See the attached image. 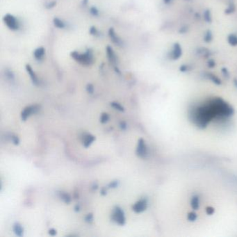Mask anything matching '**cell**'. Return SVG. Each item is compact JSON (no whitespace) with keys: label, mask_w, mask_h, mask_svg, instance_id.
Masks as SVG:
<instances>
[{"label":"cell","mask_w":237,"mask_h":237,"mask_svg":"<svg viewBox=\"0 0 237 237\" xmlns=\"http://www.w3.org/2000/svg\"><path fill=\"white\" fill-rule=\"evenodd\" d=\"M73 59L82 66H90L94 63L93 52L90 49H88L84 53H80L78 52H73L71 53Z\"/></svg>","instance_id":"obj_1"},{"label":"cell","mask_w":237,"mask_h":237,"mask_svg":"<svg viewBox=\"0 0 237 237\" xmlns=\"http://www.w3.org/2000/svg\"><path fill=\"white\" fill-rule=\"evenodd\" d=\"M111 220L120 226H124L126 224V217L124 210L119 206H115L111 213Z\"/></svg>","instance_id":"obj_2"},{"label":"cell","mask_w":237,"mask_h":237,"mask_svg":"<svg viewBox=\"0 0 237 237\" xmlns=\"http://www.w3.org/2000/svg\"><path fill=\"white\" fill-rule=\"evenodd\" d=\"M4 22L6 27L12 31H17L20 28V22L15 16L11 14H6L3 18Z\"/></svg>","instance_id":"obj_3"},{"label":"cell","mask_w":237,"mask_h":237,"mask_svg":"<svg viewBox=\"0 0 237 237\" xmlns=\"http://www.w3.org/2000/svg\"><path fill=\"white\" fill-rule=\"evenodd\" d=\"M41 106L38 105H30L25 107L21 112V119L22 121H26L30 116L36 114L40 111Z\"/></svg>","instance_id":"obj_4"},{"label":"cell","mask_w":237,"mask_h":237,"mask_svg":"<svg viewBox=\"0 0 237 237\" xmlns=\"http://www.w3.org/2000/svg\"><path fill=\"white\" fill-rule=\"evenodd\" d=\"M136 154L140 158H145L148 155V148L145 144V141L143 138H140L138 141L136 150Z\"/></svg>","instance_id":"obj_5"},{"label":"cell","mask_w":237,"mask_h":237,"mask_svg":"<svg viewBox=\"0 0 237 237\" xmlns=\"http://www.w3.org/2000/svg\"><path fill=\"white\" fill-rule=\"evenodd\" d=\"M148 202L146 198H142L137 201L132 206V210L136 213H141L145 211L148 208Z\"/></svg>","instance_id":"obj_6"},{"label":"cell","mask_w":237,"mask_h":237,"mask_svg":"<svg viewBox=\"0 0 237 237\" xmlns=\"http://www.w3.org/2000/svg\"><path fill=\"white\" fill-rule=\"evenodd\" d=\"M95 136L92 135L90 134H86L83 135L82 138V144L83 145V147L86 148H89L90 145L93 143L94 141H95Z\"/></svg>","instance_id":"obj_7"},{"label":"cell","mask_w":237,"mask_h":237,"mask_svg":"<svg viewBox=\"0 0 237 237\" xmlns=\"http://www.w3.org/2000/svg\"><path fill=\"white\" fill-rule=\"evenodd\" d=\"M26 70L34 84L38 85L39 83H40V81H39L38 76H37V75H36V73H35V72L33 70V69H32L31 67L29 65H27Z\"/></svg>","instance_id":"obj_8"},{"label":"cell","mask_w":237,"mask_h":237,"mask_svg":"<svg viewBox=\"0 0 237 237\" xmlns=\"http://www.w3.org/2000/svg\"><path fill=\"white\" fill-rule=\"evenodd\" d=\"M13 231L14 234H15L17 236L22 237L24 236V227H22V225L19 222H15L13 225Z\"/></svg>","instance_id":"obj_9"},{"label":"cell","mask_w":237,"mask_h":237,"mask_svg":"<svg viewBox=\"0 0 237 237\" xmlns=\"http://www.w3.org/2000/svg\"><path fill=\"white\" fill-rule=\"evenodd\" d=\"M57 194L59 198L61 199L65 204H68L71 203L72 197L70 196V195L68 193L63 192V191H59Z\"/></svg>","instance_id":"obj_10"},{"label":"cell","mask_w":237,"mask_h":237,"mask_svg":"<svg viewBox=\"0 0 237 237\" xmlns=\"http://www.w3.org/2000/svg\"><path fill=\"white\" fill-rule=\"evenodd\" d=\"M106 54H107L108 59L111 63H112V64H116V63H117V57H116V55L112 47H109V46L106 47Z\"/></svg>","instance_id":"obj_11"},{"label":"cell","mask_w":237,"mask_h":237,"mask_svg":"<svg viewBox=\"0 0 237 237\" xmlns=\"http://www.w3.org/2000/svg\"><path fill=\"white\" fill-rule=\"evenodd\" d=\"M45 54V50L43 47L37 48L34 52V58L38 61H41L43 59Z\"/></svg>","instance_id":"obj_12"},{"label":"cell","mask_w":237,"mask_h":237,"mask_svg":"<svg viewBox=\"0 0 237 237\" xmlns=\"http://www.w3.org/2000/svg\"><path fill=\"white\" fill-rule=\"evenodd\" d=\"M109 36H110V38L111 39V41H112L115 44H116V45H121V43H122L121 39H120L119 37L117 36V34H115V32L114 30H113V29H111H111H109Z\"/></svg>","instance_id":"obj_13"},{"label":"cell","mask_w":237,"mask_h":237,"mask_svg":"<svg viewBox=\"0 0 237 237\" xmlns=\"http://www.w3.org/2000/svg\"><path fill=\"white\" fill-rule=\"evenodd\" d=\"M190 205L194 210H197L200 207V198L197 196H195L191 198Z\"/></svg>","instance_id":"obj_14"},{"label":"cell","mask_w":237,"mask_h":237,"mask_svg":"<svg viewBox=\"0 0 237 237\" xmlns=\"http://www.w3.org/2000/svg\"><path fill=\"white\" fill-rule=\"evenodd\" d=\"M53 22H54V24L56 27L59 28V29H63V28L66 27L65 22L61 19H59V18H55Z\"/></svg>","instance_id":"obj_15"},{"label":"cell","mask_w":237,"mask_h":237,"mask_svg":"<svg viewBox=\"0 0 237 237\" xmlns=\"http://www.w3.org/2000/svg\"><path fill=\"white\" fill-rule=\"evenodd\" d=\"M110 105L111 107H113L115 110H117L118 111H120V112H124L125 111V108L124 106H122L120 103H118L117 102H112L110 103Z\"/></svg>","instance_id":"obj_16"},{"label":"cell","mask_w":237,"mask_h":237,"mask_svg":"<svg viewBox=\"0 0 237 237\" xmlns=\"http://www.w3.org/2000/svg\"><path fill=\"white\" fill-rule=\"evenodd\" d=\"M109 120H110V115L107 113H102L100 119H99V121H100L102 124H106V123H107L109 121Z\"/></svg>","instance_id":"obj_17"},{"label":"cell","mask_w":237,"mask_h":237,"mask_svg":"<svg viewBox=\"0 0 237 237\" xmlns=\"http://www.w3.org/2000/svg\"><path fill=\"white\" fill-rule=\"evenodd\" d=\"M120 185V182L118 180H113L112 182H111L110 183H108L107 185V187L108 189H116V188H118L119 187Z\"/></svg>","instance_id":"obj_18"},{"label":"cell","mask_w":237,"mask_h":237,"mask_svg":"<svg viewBox=\"0 0 237 237\" xmlns=\"http://www.w3.org/2000/svg\"><path fill=\"white\" fill-rule=\"evenodd\" d=\"M84 220L86 222H87V223H89V224L92 223V222H93V214L91 213H88L84 218Z\"/></svg>","instance_id":"obj_19"},{"label":"cell","mask_w":237,"mask_h":237,"mask_svg":"<svg viewBox=\"0 0 237 237\" xmlns=\"http://www.w3.org/2000/svg\"><path fill=\"white\" fill-rule=\"evenodd\" d=\"M11 141H12V143L14 144V145H18L20 144V138H19V137H18V136H16V135H11Z\"/></svg>","instance_id":"obj_20"},{"label":"cell","mask_w":237,"mask_h":237,"mask_svg":"<svg viewBox=\"0 0 237 237\" xmlns=\"http://www.w3.org/2000/svg\"><path fill=\"white\" fill-rule=\"evenodd\" d=\"M197 216L196 213H194V212L189 213V214H188V216H187L188 220H189V221H191V222L195 221V220L197 219Z\"/></svg>","instance_id":"obj_21"},{"label":"cell","mask_w":237,"mask_h":237,"mask_svg":"<svg viewBox=\"0 0 237 237\" xmlns=\"http://www.w3.org/2000/svg\"><path fill=\"white\" fill-rule=\"evenodd\" d=\"M86 89L88 93L89 94H93L94 93V86L92 84H90V83H88L86 86Z\"/></svg>","instance_id":"obj_22"},{"label":"cell","mask_w":237,"mask_h":237,"mask_svg":"<svg viewBox=\"0 0 237 237\" xmlns=\"http://www.w3.org/2000/svg\"><path fill=\"white\" fill-rule=\"evenodd\" d=\"M119 127H120V129L122 130V131H125V130H126L127 128V122H125V121H121V122H120V123H119Z\"/></svg>","instance_id":"obj_23"},{"label":"cell","mask_w":237,"mask_h":237,"mask_svg":"<svg viewBox=\"0 0 237 237\" xmlns=\"http://www.w3.org/2000/svg\"><path fill=\"white\" fill-rule=\"evenodd\" d=\"M206 213H207V214L211 215L214 213V209H213V207H211V206H209V207L206 208Z\"/></svg>","instance_id":"obj_24"},{"label":"cell","mask_w":237,"mask_h":237,"mask_svg":"<svg viewBox=\"0 0 237 237\" xmlns=\"http://www.w3.org/2000/svg\"><path fill=\"white\" fill-rule=\"evenodd\" d=\"M107 189H108V188L107 187H102V189H101V190H100V194L102 195V196H105L106 194H107Z\"/></svg>","instance_id":"obj_25"},{"label":"cell","mask_w":237,"mask_h":237,"mask_svg":"<svg viewBox=\"0 0 237 237\" xmlns=\"http://www.w3.org/2000/svg\"><path fill=\"white\" fill-rule=\"evenodd\" d=\"M49 234H50V236H54L57 234V232L56 230L54 228H52L50 229V230H49Z\"/></svg>","instance_id":"obj_26"},{"label":"cell","mask_w":237,"mask_h":237,"mask_svg":"<svg viewBox=\"0 0 237 237\" xmlns=\"http://www.w3.org/2000/svg\"><path fill=\"white\" fill-rule=\"evenodd\" d=\"M90 32L92 35H95V36H96V35H97V34H98V31H97V29L94 27H92L91 29H90Z\"/></svg>","instance_id":"obj_27"},{"label":"cell","mask_w":237,"mask_h":237,"mask_svg":"<svg viewBox=\"0 0 237 237\" xmlns=\"http://www.w3.org/2000/svg\"><path fill=\"white\" fill-rule=\"evenodd\" d=\"M90 12H91V13L93 15H98V11H97V9L95 8V7H93V8H91V10H90Z\"/></svg>","instance_id":"obj_28"},{"label":"cell","mask_w":237,"mask_h":237,"mask_svg":"<svg viewBox=\"0 0 237 237\" xmlns=\"http://www.w3.org/2000/svg\"><path fill=\"white\" fill-rule=\"evenodd\" d=\"M80 209H81L80 205L79 204H76L75 206V207H74V210H75V212H79V211H80Z\"/></svg>","instance_id":"obj_29"},{"label":"cell","mask_w":237,"mask_h":237,"mask_svg":"<svg viewBox=\"0 0 237 237\" xmlns=\"http://www.w3.org/2000/svg\"><path fill=\"white\" fill-rule=\"evenodd\" d=\"M98 187H99V186L97 183H93L92 187H91V189H92V190H96L97 189H98Z\"/></svg>","instance_id":"obj_30"}]
</instances>
